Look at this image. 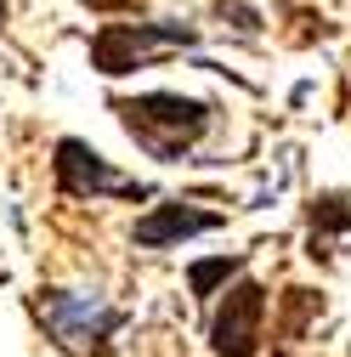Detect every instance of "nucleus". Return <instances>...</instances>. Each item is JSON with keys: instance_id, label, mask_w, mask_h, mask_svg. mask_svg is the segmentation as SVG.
Wrapping results in <instances>:
<instances>
[{"instance_id": "obj_1", "label": "nucleus", "mask_w": 351, "mask_h": 357, "mask_svg": "<svg viewBox=\"0 0 351 357\" xmlns=\"http://www.w3.org/2000/svg\"><path fill=\"white\" fill-rule=\"evenodd\" d=\"M114 114L125 125V137L136 142L142 153L176 165L204 130H210V108L198 97L182 91H148V97H114Z\"/></svg>"}, {"instance_id": "obj_2", "label": "nucleus", "mask_w": 351, "mask_h": 357, "mask_svg": "<svg viewBox=\"0 0 351 357\" xmlns=\"http://www.w3.org/2000/svg\"><path fill=\"white\" fill-rule=\"evenodd\" d=\"M34 312H40L46 335H52L68 357H108V340H114V329L125 324L119 306H108L102 295H74V289H40Z\"/></svg>"}, {"instance_id": "obj_3", "label": "nucleus", "mask_w": 351, "mask_h": 357, "mask_svg": "<svg viewBox=\"0 0 351 357\" xmlns=\"http://www.w3.org/2000/svg\"><path fill=\"white\" fill-rule=\"evenodd\" d=\"M193 29L187 23H102L91 34V63L102 74H125V68H136L142 57L164 52V46H193Z\"/></svg>"}, {"instance_id": "obj_4", "label": "nucleus", "mask_w": 351, "mask_h": 357, "mask_svg": "<svg viewBox=\"0 0 351 357\" xmlns=\"http://www.w3.org/2000/svg\"><path fill=\"white\" fill-rule=\"evenodd\" d=\"M57 188L68 193V199H97V193H114V199H148V188L142 182H130V176H119L91 142H79V137H63L57 142Z\"/></svg>"}, {"instance_id": "obj_5", "label": "nucleus", "mask_w": 351, "mask_h": 357, "mask_svg": "<svg viewBox=\"0 0 351 357\" xmlns=\"http://www.w3.org/2000/svg\"><path fill=\"white\" fill-rule=\"evenodd\" d=\"M260 324H267V289H260L255 278L233 284L227 306L215 312V324H210L215 357H255L260 351Z\"/></svg>"}, {"instance_id": "obj_6", "label": "nucleus", "mask_w": 351, "mask_h": 357, "mask_svg": "<svg viewBox=\"0 0 351 357\" xmlns=\"http://www.w3.org/2000/svg\"><path fill=\"white\" fill-rule=\"evenodd\" d=\"M221 227V215H210V210H187V204H159L153 215L136 221V244L142 250H164V244H182L193 233H215Z\"/></svg>"}, {"instance_id": "obj_7", "label": "nucleus", "mask_w": 351, "mask_h": 357, "mask_svg": "<svg viewBox=\"0 0 351 357\" xmlns=\"http://www.w3.org/2000/svg\"><path fill=\"white\" fill-rule=\"evenodd\" d=\"M233 273H244V255H215V261H193V266H187V284H193L198 301H210L215 284H227Z\"/></svg>"}, {"instance_id": "obj_8", "label": "nucleus", "mask_w": 351, "mask_h": 357, "mask_svg": "<svg viewBox=\"0 0 351 357\" xmlns=\"http://www.w3.org/2000/svg\"><path fill=\"white\" fill-rule=\"evenodd\" d=\"M323 233H351V199L345 193L312 199V244H323Z\"/></svg>"}, {"instance_id": "obj_9", "label": "nucleus", "mask_w": 351, "mask_h": 357, "mask_svg": "<svg viewBox=\"0 0 351 357\" xmlns=\"http://www.w3.org/2000/svg\"><path fill=\"white\" fill-rule=\"evenodd\" d=\"M312 312H323V301L312 295V289H289V324H283V340H300V329H306V318Z\"/></svg>"}]
</instances>
